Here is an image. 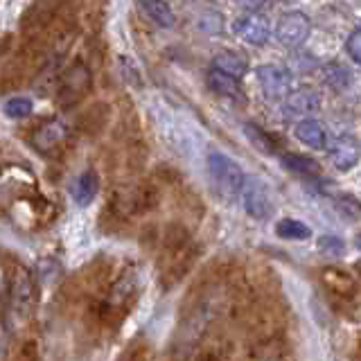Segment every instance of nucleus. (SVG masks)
Instances as JSON below:
<instances>
[{"label":"nucleus","mask_w":361,"mask_h":361,"mask_svg":"<svg viewBox=\"0 0 361 361\" xmlns=\"http://www.w3.org/2000/svg\"><path fill=\"white\" fill-rule=\"evenodd\" d=\"M208 172L214 188H217L224 197H240L242 195V188L246 183V176H244V169L237 165L231 156L219 154V152H212L208 156Z\"/></svg>","instance_id":"20e7f679"},{"label":"nucleus","mask_w":361,"mask_h":361,"mask_svg":"<svg viewBox=\"0 0 361 361\" xmlns=\"http://www.w3.org/2000/svg\"><path fill=\"white\" fill-rule=\"evenodd\" d=\"M319 251L327 257H341L345 253V242L336 235H325L319 240Z\"/></svg>","instance_id":"b1692460"},{"label":"nucleus","mask_w":361,"mask_h":361,"mask_svg":"<svg viewBox=\"0 0 361 361\" xmlns=\"http://www.w3.org/2000/svg\"><path fill=\"white\" fill-rule=\"evenodd\" d=\"M240 3H242V7H246V9L257 11V9L267 7V5H269V0H240Z\"/></svg>","instance_id":"cd10ccee"},{"label":"nucleus","mask_w":361,"mask_h":361,"mask_svg":"<svg viewBox=\"0 0 361 361\" xmlns=\"http://www.w3.org/2000/svg\"><path fill=\"white\" fill-rule=\"evenodd\" d=\"M242 201H244L246 212L251 214L253 219H267L271 214V208H274L269 188L255 176H246V183L242 188Z\"/></svg>","instance_id":"39448f33"},{"label":"nucleus","mask_w":361,"mask_h":361,"mask_svg":"<svg viewBox=\"0 0 361 361\" xmlns=\"http://www.w3.org/2000/svg\"><path fill=\"white\" fill-rule=\"evenodd\" d=\"M195 361H221V357L217 353H212V350H203L195 357Z\"/></svg>","instance_id":"c85d7f7f"},{"label":"nucleus","mask_w":361,"mask_h":361,"mask_svg":"<svg viewBox=\"0 0 361 361\" xmlns=\"http://www.w3.org/2000/svg\"><path fill=\"white\" fill-rule=\"evenodd\" d=\"M208 86H210L212 93L224 95V97H233V99L242 97V90H240V84H237V79L217 71V68H212V71L208 73Z\"/></svg>","instance_id":"f3484780"},{"label":"nucleus","mask_w":361,"mask_h":361,"mask_svg":"<svg viewBox=\"0 0 361 361\" xmlns=\"http://www.w3.org/2000/svg\"><path fill=\"white\" fill-rule=\"evenodd\" d=\"M5 291H3V321L9 332L27 330V321L37 307V282L32 271L18 257H5Z\"/></svg>","instance_id":"f257e3e1"},{"label":"nucleus","mask_w":361,"mask_h":361,"mask_svg":"<svg viewBox=\"0 0 361 361\" xmlns=\"http://www.w3.org/2000/svg\"><path fill=\"white\" fill-rule=\"evenodd\" d=\"M214 68L226 75H231L235 79H240L246 75L248 71V63L242 54H237V52H231V50H226V52H219L217 56H214Z\"/></svg>","instance_id":"6ab92c4d"},{"label":"nucleus","mask_w":361,"mask_h":361,"mask_svg":"<svg viewBox=\"0 0 361 361\" xmlns=\"http://www.w3.org/2000/svg\"><path fill=\"white\" fill-rule=\"evenodd\" d=\"M330 156H332L334 167L345 172V169H353L359 161V145L355 138H350V135H341V138H336L332 142Z\"/></svg>","instance_id":"ddd939ff"},{"label":"nucleus","mask_w":361,"mask_h":361,"mask_svg":"<svg viewBox=\"0 0 361 361\" xmlns=\"http://www.w3.org/2000/svg\"><path fill=\"white\" fill-rule=\"evenodd\" d=\"M197 262V246L190 242L188 233L180 226H172L165 233V242L158 257V278L163 287H174L183 280L192 264Z\"/></svg>","instance_id":"7ed1b4c3"},{"label":"nucleus","mask_w":361,"mask_h":361,"mask_svg":"<svg viewBox=\"0 0 361 361\" xmlns=\"http://www.w3.org/2000/svg\"><path fill=\"white\" fill-rule=\"evenodd\" d=\"M348 54L353 56L357 63H361V25L353 32V37L348 39Z\"/></svg>","instance_id":"bb28decb"},{"label":"nucleus","mask_w":361,"mask_h":361,"mask_svg":"<svg viewBox=\"0 0 361 361\" xmlns=\"http://www.w3.org/2000/svg\"><path fill=\"white\" fill-rule=\"evenodd\" d=\"M257 82L269 99H287L291 93V75L280 66H259Z\"/></svg>","instance_id":"0eeeda50"},{"label":"nucleus","mask_w":361,"mask_h":361,"mask_svg":"<svg viewBox=\"0 0 361 361\" xmlns=\"http://www.w3.org/2000/svg\"><path fill=\"white\" fill-rule=\"evenodd\" d=\"M319 109H321V99L310 88L291 90L285 99V106H282L287 120H307L312 113H316Z\"/></svg>","instance_id":"6e6552de"},{"label":"nucleus","mask_w":361,"mask_h":361,"mask_svg":"<svg viewBox=\"0 0 361 361\" xmlns=\"http://www.w3.org/2000/svg\"><path fill=\"white\" fill-rule=\"evenodd\" d=\"M5 113L9 118H14V120L27 118L32 113V102L27 97H14V99H9L5 104Z\"/></svg>","instance_id":"393cba45"},{"label":"nucleus","mask_w":361,"mask_h":361,"mask_svg":"<svg viewBox=\"0 0 361 361\" xmlns=\"http://www.w3.org/2000/svg\"><path fill=\"white\" fill-rule=\"evenodd\" d=\"M39 359H41L39 336L30 330H23V332L14 334V341H11V345L7 350L5 361H39Z\"/></svg>","instance_id":"9b49d317"},{"label":"nucleus","mask_w":361,"mask_h":361,"mask_svg":"<svg viewBox=\"0 0 361 361\" xmlns=\"http://www.w3.org/2000/svg\"><path fill=\"white\" fill-rule=\"evenodd\" d=\"M357 246H359V248H361V235H359V237H357Z\"/></svg>","instance_id":"c756f323"},{"label":"nucleus","mask_w":361,"mask_h":361,"mask_svg":"<svg viewBox=\"0 0 361 361\" xmlns=\"http://www.w3.org/2000/svg\"><path fill=\"white\" fill-rule=\"evenodd\" d=\"M90 86V73L84 63H77L73 66L71 71L63 75V82H61V102L63 104H73L79 97H84V93Z\"/></svg>","instance_id":"9d476101"},{"label":"nucleus","mask_w":361,"mask_h":361,"mask_svg":"<svg viewBox=\"0 0 361 361\" xmlns=\"http://www.w3.org/2000/svg\"><path fill=\"white\" fill-rule=\"evenodd\" d=\"M296 138L302 142L312 147V149H323L325 147V131L323 127L316 120L307 118V120H300L296 124Z\"/></svg>","instance_id":"a211bd4d"},{"label":"nucleus","mask_w":361,"mask_h":361,"mask_svg":"<svg viewBox=\"0 0 361 361\" xmlns=\"http://www.w3.org/2000/svg\"><path fill=\"white\" fill-rule=\"evenodd\" d=\"M135 298H138V274H135V269H124L122 274L111 282L104 298L86 314L90 319H95V325L116 330V327L127 319Z\"/></svg>","instance_id":"f03ea898"},{"label":"nucleus","mask_w":361,"mask_h":361,"mask_svg":"<svg viewBox=\"0 0 361 361\" xmlns=\"http://www.w3.org/2000/svg\"><path fill=\"white\" fill-rule=\"evenodd\" d=\"M321 280H323V285L330 289V291H334V293H338V296H353L355 293V280H353V276H348L345 271H341V269H334V267H327V269H323V274H321Z\"/></svg>","instance_id":"4468645a"},{"label":"nucleus","mask_w":361,"mask_h":361,"mask_svg":"<svg viewBox=\"0 0 361 361\" xmlns=\"http://www.w3.org/2000/svg\"><path fill=\"white\" fill-rule=\"evenodd\" d=\"M278 41L287 48H298L310 37V18L300 11H289L278 23Z\"/></svg>","instance_id":"423d86ee"},{"label":"nucleus","mask_w":361,"mask_h":361,"mask_svg":"<svg viewBox=\"0 0 361 361\" xmlns=\"http://www.w3.org/2000/svg\"><path fill=\"white\" fill-rule=\"evenodd\" d=\"M244 133H246V138L251 140V145L255 147L257 152H262L267 156H271L276 152V142L271 140L262 129L255 127V124H244Z\"/></svg>","instance_id":"4be33fe9"},{"label":"nucleus","mask_w":361,"mask_h":361,"mask_svg":"<svg viewBox=\"0 0 361 361\" xmlns=\"http://www.w3.org/2000/svg\"><path fill=\"white\" fill-rule=\"evenodd\" d=\"M118 361H154V350L147 341H133Z\"/></svg>","instance_id":"5701e85b"},{"label":"nucleus","mask_w":361,"mask_h":361,"mask_svg":"<svg viewBox=\"0 0 361 361\" xmlns=\"http://www.w3.org/2000/svg\"><path fill=\"white\" fill-rule=\"evenodd\" d=\"M233 30H235L237 37L244 39L246 43H251V45L267 43L269 34H271L269 20L262 14H257V11H248V14L240 16V18L235 20Z\"/></svg>","instance_id":"1a4fd4ad"},{"label":"nucleus","mask_w":361,"mask_h":361,"mask_svg":"<svg viewBox=\"0 0 361 361\" xmlns=\"http://www.w3.org/2000/svg\"><path fill=\"white\" fill-rule=\"evenodd\" d=\"M282 163L293 174H302V176H316L321 172V167L316 161H312L310 156H300V154H289L282 158Z\"/></svg>","instance_id":"412c9836"},{"label":"nucleus","mask_w":361,"mask_h":361,"mask_svg":"<svg viewBox=\"0 0 361 361\" xmlns=\"http://www.w3.org/2000/svg\"><path fill=\"white\" fill-rule=\"evenodd\" d=\"M63 140H66V127H63L61 122L50 120V122H45L37 133H34V140L32 142H34V147H37L41 154H50Z\"/></svg>","instance_id":"f8f14e48"},{"label":"nucleus","mask_w":361,"mask_h":361,"mask_svg":"<svg viewBox=\"0 0 361 361\" xmlns=\"http://www.w3.org/2000/svg\"><path fill=\"white\" fill-rule=\"evenodd\" d=\"M145 16L154 20L158 27H172L174 25V11L167 5V0H138Z\"/></svg>","instance_id":"2eb2a0df"},{"label":"nucleus","mask_w":361,"mask_h":361,"mask_svg":"<svg viewBox=\"0 0 361 361\" xmlns=\"http://www.w3.org/2000/svg\"><path fill=\"white\" fill-rule=\"evenodd\" d=\"M97 190H99V178L95 172H84V174H79L75 178V183H73V199L79 203V206H88L90 201L95 199L97 195Z\"/></svg>","instance_id":"dca6fc26"},{"label":"nucleus","mask_w":361,"mask_h":361,"mask_svg":"<svg viewBox=\"0 0 361 361\" xmlns=\"http://www.w3.org/2000/svg\"><path fill=\"white\" fill-rule=\"evenodd\" d=\"M276 233H278V237H282V240L300 242V240H307V237L312 235V228L298 219H280L276 224Z\"/></svg>","instance_id":"aec40b11"},{"label":"nucleus","mask_w":361,"mask_h":361,"mask_svg":"<svg viewBox=\"0 0 361 361\" xmlns=\"http://www.w3.org/2000/svg\"><path fill=\"white\" fill-rule=\"evenodd\" d=\"M327 84L336 90H343L350 84V71H345L343 66H332L327 71Z\"/></svg>","instance_id":"a878e982"}]
</instances>
